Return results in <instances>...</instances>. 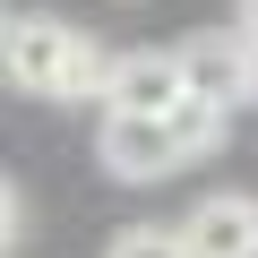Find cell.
Returning <instances> with one entry per match:
<instances>
[{
	"label": "cell",
	"instance_id": "obj_3",
	"mask_svg": "<svg viewBox=\"0 0 258 258\" xmlns=\"http://www.w3.org/2000/svg\"><path fill=\"white\" fill-rule=\"evenodd\" d=\"M181 103H189L181 52H120L103 78V112H181Z\"/></svg>",
	"mask_w": 258,
	"mask_h": 258
},
{
	"label": "cell",
	"instance_id": "obj_4",
	"mask_svg": "<svg viewBox=\"0 0 258 258\" xmlns=\"http://www.w3.org/2000/svg\"><path fill=\"white\" fill-rule=\"evenodd\" d=\"M181 69H189V95H207V103H241V95H258V43H249L241 26L181 43Z\"/></svg>",
	"mask_w": 258,
	"mask_h": 258
},
{
	"label": "cell",
	"instance_id": "obj_6",
	"mask_svg": "<svg viewBox=\"0 0 258 258\" xmlns=\"http://www.w3.org/2000/svg\"><path fill=\"white\" fill-rule=\"evenodd\" d=\"M112 258H189V241H181V224H172V232H164V224H138V232L112 241Z\"/></svg>",
	"mask_w": 258,
	"mask_h": 258
},
{
	"label": "cell",
	"instance_id": "obj_5",
	"mask_svg": "<svg viewBox=\"0 0 258 258\" xmlns=\"http://www.w3.org/2000/svg\"><path fill=\"white\" fill-rule=\"evenodd\" d=\"M181 241L189 258H258V198H232V189L198 198L181 215Z\"/></svg>",
	"mask_w": 258,
	"mask_h": 258
},
{
	"label": "cell",
	"instance_id": "obj_1",
	"mask_svg": "<svg viewBox=\"0 0 258 258\" xmlns=\"http://www.w3.org/2000/svg\"><path fill=\"white\" fill-rule=\"evenodd\" d=\"M103 78H112V60H103L78 26H60V18H43V9L9 18V86H26V95H43V103H78V95H103Z\"/></svg>",
	"mask_w": 258,
	"mask_h": 258
},
{
	"label": "cell",
	"instance_id": "obj_7",
	"mask_svg": "<svg viewBox=\"0 0 258 258\" xmlns=\"http://www.w3.org/2000/svg\"><path fill=\"white\" fill-rule=\"evenodd\" d=\"M232 26H241V35L258 43V0H232Z\"/></svg>",
	"mask_w": 258,
	"mask_h": 258
},
{
	"label": "cell",
	"instance_id": "obj_2",
	"mask_svg": "<svg viewBox=\"0 0 258 258\" xmlns=\"http://www.w3.org/2000/svg\"><path fill=\"white\" fill-rule=\"evenodd\" d=\"M103 164L120 181H164L189 164V147H181L172 112H103Z\"/></svg>",
	"mask_w": 258,
	"mask_h": 258
}]
</instances>
